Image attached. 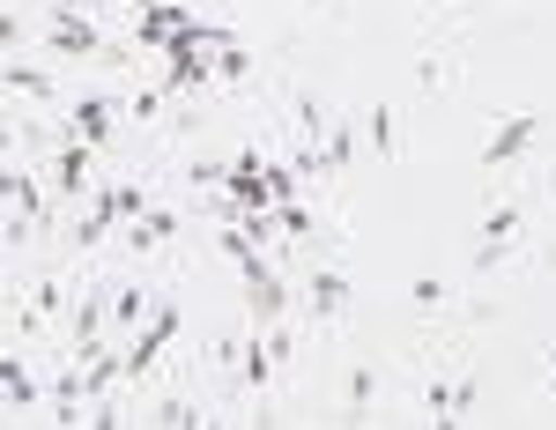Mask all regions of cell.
<instances>
[{
  "label": "cell",
  "instance_id": "6da1fadb",
  "mask_svg": "<svg viewBox=\"0 0 556 430\" xmlns=\"http://www.w3.org/2000/svg\"><path fill=\"white\" fill-rule=\"evenodd\" d=\"M534 141H542V112H505V119L490 127V141H482V172H505V164H519Z\"/></svg>",
  "mask_w": 556,
  "mask_h": 430
},
{
  "label": "cell",
  "instance_id": "7a4b0ae2",
  "mask_svg": "<svg viewBox=\"0 0 556 430\" xmlns=\"http://www.w3.org/2000/svg\"><path fill=\"white\" fill-rule=\"evenodd\" d=\"M172 334H178V304H156V319H149V327H134V342L119 349V356H127V379H134V387L156 371V356L172 349Z\"/></svg>",
  "mask_w": 556,
  "mask_h": 430
},
{
  "label": "cell",
  "instance_id": "3957f363",
  "mask_svg": "<svg viewBox=\"0 0 556 430\" xmlns=\"http://www.w3.org/2000/svg\"><path fill=\"white\" fill-rule=\"evenodd\" d=\"M519 230H527V215H519L513 201H497V208L482 215V245H475V275H490V267H497V260H513Z\"/></svg>",
  "mask_w": 556,
  "mask_h": 430
},
{
  "label": "cell",
  "instance_id": "277c9868",
  "mask_svg": "<svg viewBox=\"0 0 556 430\" xmlns=\"http://www.w3.org/2000/svg\"><path fill=\"white\" fill-rule=\"evenodd\" d=\"M45 45H52V52H67V60H104V67L119 60L112 45L97 38V23H89V15H52V30H45Z\"/></svg>",
  "mask_w": 556,
  "mask_h": 430
},
{
  "label": "cell",
  "instance_id": "5b68a950",
  "mask_svg": "<svg viewBox=\"0 0 556 430\" xmlns=\"http://www.w3.org/2000/svg\"><path fill=\"white\" fill-rule=\"evenodd\" d=\"M245 312H253V327H275V319L290 312V290H282V275H275L267 260L245 267Z\"/></svg>",
  "mask_w": 556,
  "mask_h": 430
},
{
  "label": "cell",
  "instance_id": "8992f818",
  "mask_svg": "<svg viewBox=\"0 0 556 430\" xmlns=\"http://www.w3.org/2000/svg\"><path fill=\"white\" fill-rule=\"evenodd\" d=\"M60 312H75V290H67L60 275H38V282H30V304L15 312V327H23V334H38L45 319H60Z\"/></svg>",
  "mask_w": 556,
  "mask_h": 430
},
{
  "label": "cell",
  "instance_id": "52a82bcc",
  "mask_svg": "<svg viewBox=\"0 0 556 430\" xmlns=\"http://www.w3.org/2000/svg\"><path fill=\"white\" fill-rule=\"evenodd\" d=\"M104 327H112V290H83V298H75V312H67V334H75V356H89Z\"/></svg>",
  "mask_w": 556,
  "mask_h": 430
},
{
  "label": "cell",
  "instance_id": "ba28073f",
  "mask_svg": "<svg viewBox=\"0 0 556 430\" xmlns=\"http://www.w3.org/2000/svg\"><path fill=\"white\" fill-rule=\"evenodd\" d=\"M468 408H475V379H430L424 387L430 423H468Z\"/></svg>",
  "mask_w": 556,
  "mask_h": 430
},
{
  "label": "cell",
  "instance_id": "9c48e42d",
  "mask_svg": "<svg viewBox=\"0 0 556 430\" xmlns=\"http://www.w3.org/2000/svg\"><path fill=\"white\" fill-rule=\"evenodd\" d=\"M304 304H312L319 327H334V319L349 312V275H342V267H319V275L304 282Z\"/></svg>",
  "mask_w": 556,
  "mask_h": 430
},
{
  "label": "cell",
  "instance_id": "30bf717a",
  "mask_svg": "<svg viewBox=\"0 0 556 430\" xmlns=\"http://www.w3.org/2000/svg\"><path fill=\"white\" fill-rule=\"evenodd\" d=\"M119 112H127V104H119V97H83V104H75V112H67V119H75V141H89V149H97V141H104V134L119 127Z\"/></svg>",
  "mask_w": 556,
  "mask_h": 430
},
{
  "label": "cell",
  "instance_id": "8fae6325",
  "mask_svg": "<svg viewBox=\"0 0 556 430\" xmlns=\"http://www.w3.org/2000/svg\"><path fill=\"white\" fill-rule=\"evenodd\" d=\"M119 238H127L134 253H156L164 238H178V215L172 208H141L134 223H119Z\"/></svg>",
  "mask_w": 556,
  "mask_h": 430
},
{
  "label": "cell",
  "instance_id": "7c38bea8",
  "mask_svg": "<svg viewBox=\"0 0 556 430\" xmlns=\"http://www.w3.org/2000/svg\"><path fill=\"white\" fill-rule=\"evenodd\" d=\"M52 193H60V201H83V193H89V141H67V149H60V164H52Z\"/></svg>",
  "mask_w": 556,
  "mask_h": 430
},
{
  "label": "cell",
  "instance_id": "4fadbf2b",
  "mask_svg": "<svg viewBox=\"0 0 556 430\" xmlns=\"http://www.w3.org/2000/svg\"><path fill=\"white\" fill-rule=\"evenodd\" d=\"M0 393H8V416H15V423H23V408H38V401H45L23 356H0Z\"/></svg>",
  "mask_w": 556,
  "mask_h": 430
},
{
  "label": "cell",
  "instance_id": "5bb4252c",
  "mask_svg": "<svg viewBox=\"0 0 556 430\" xmlns=\"http://www.w3.org/2000/svg\"><path fill=\"white\" fill-rule=\"evenodd\" d=\"M186 23H193V15H186L178 0H156V8H141V30H134V38H141V45H172Z\"/></svg>",
  "mask_w": 556,
  "mask_h": 430
},
{
  "label": "cell",
  "instance_id": "9a60e30c",
  "mask_svg": "<svg viewBox=\"0 0 556 430\" xmlns=\"http://www.w3.org/2000/svg\"><path fill=\"white\" fill-rule=\"evenodd\" d=\"M0 193H8V215H23V223H38L45 193H38V178L23 172V164H8V172H0Z\"/></svg>",
  "mask_w": 556,
  "mask_h": 430
},
{
  "label": "cell",
  "instance_id": "2e32d148",
  "mask_svg": "<svg viewBox=\"0 0 556 430\" xmlns=\"http://www.w3.org/2000/svg\"><path fill=\"white\" fill-rule=\"evenodd\" d=\"M141 319H156V298L141 290V282H127V290H112V327H141Z\"/></svg>",
  "mask_w": 556,
  "mask_h": 430
},
{
  "label": "cell",
  "instance_id": "e0dca14e",
  "mask_svg": "<svg viewBox=\"0 0 556 430\" xmlns=\"http://www.w3.org/2000/svg\"><path fill=\"white\" fill-rule=\"evenodd\" d=\"M112 230H119V215L112 208H97V201H89V215H75V230H67V238H75V245H104V238H112Z\"/></svg>",
  "mask_w": 556,
  "mask_h": 430
},
{
  "label": "cell",
  "instance_id": "ac0fdd59",
  "mask_svg": "<svg viewBox=\"0 0 556 430\" xmlns=\"http://www.w3.org/2000/svg\"><path fill=\"white\" fill-rule=\"evenodd\" d=\"M0 83H8V97H52V75L45 67H23V60H8Z\"/></svg>",
  "mask_w": 556,
  "mask_h": 430
},
{
  "label": "cell",
  "instance_id": "d6986e66",
  "mask_svg": "<svg viewBox=\"0 0 556 430\" xmlns=\"http://www.w3.org/2000/svg\"><path fill=\"white\" fill-rule=\"evenodd\" d=\"M298 134H304V149H319V141L334 134V119H327V104H319V97H298Z\"/></svg>",
  "mask_w": 556,
  "mask_h": 430
},
{
  "label": "cell",
  "instance_id": "ffe728a7",
  "mask_svg": "<svg viewBox=\"0 0 556 430\" xmlns=\"http://www.w3.org/2000/svg\"><path fill=\"white\" fill-rule=\"evenodd\" d=\"M364 141L379 149V164H393V156H401V149H393V112H386V104H371V112H364Z\"/></svg>",
  "mask_w": 556,
  "mask_h": 430
},
{
  "label": "cell",
  "instance_id": "44dd1931",
  "mask_svg": "<svg viewBox=\"0 0 556 430\" xmlns=\"http://www.w3.org/2000/svg\"><path fill=\"white\" fill-rule=\"evenodd\" d=\"M245 75H253V52L245 45H223L215 52V83H245Z\"/></svg>",
  "mask_w": 556,
  "mask_h": 430
},
{
  "label": "cell",
  "instance_id": "7402d4cb",
  "mask_svg": "<svg viewBox=\"0 0 556 430\" xmlns=\"http://www.w3.org/2000/svg\"><path fill=\"white\" fill-rule=\"evenodd\" d=\"M445 298H453V290H445L438 275H416V282H408V304H416V312H445Z\"/></svg>",
  "mask_w": 556,
  "mask_h": 430
},
{
  "label": "cell",
  "instance_id": "603a6c76",
  "mask_svg": "<svg viewBox=\"0 0 556 430\" xmlns=\"http://www.w3.org/2000/svg\"><path fill=\"white\" fill-rule=\"evenodd\" d=\"M371 393H379V371H371V364H356V371H349V416H364V408H371Z\"/></svg>",
  "mask_w": 556,
  "mask_h": 430
},
{
  "label": "cell",
  "instance_id": "cb8c5ba5",
  "mask_svg": "<svg viewBox=\"0 0 556 430\" xmlns=\"http://www.w3.org/2000/svg\"><path fill=\"white\" fill-rule=\"evenodd\" d=\"M349 156H356V127H334V134H327V172L342 178V172H349Z\"/></svg>",
  "mask_w": 556,
  "mask_h": 430
},
{
  "label": "cell",
  "instance_id": "d4e9b609",
  "mask_svg": "<svg viewBox=\"0 0 556 430\" xmlns=\"http://www.w3.org/2000/svg\"><path fill=\"white\" fill-rule=\"evenodd\" d=\"M149 423H164V430H186V423H201V416H193V401H156V416H149Z\"/></svg>",
  "mask_w": 556,
  "mask_h": 430
},
{
  "label": "cell",
  "instance_id": "484cf974",
  "mask_svg": "<svg viewBox=\"0 0 556 430\" xmlns=\"http://www.w3.org/2000/svg\"><path fill=\"white\" fill-rule=\"evenodd\" d=\"M193 186H201V193H223V186H230V164H208V156H201V164H193Z\"/></svg>",
  "mask_w": 556,
  "mask_h": 430
},
{
  "label": "cell",
  "instance_id": "4316f807",
  "mask_svg": "<svg viewBox=\"0 0 556 430\" xmlns=\"http://www.w3.org/2000/svg\"><path fill=\"white\" fill-rule=\"evenodd\" d=\"M275 223H282L290 238H312V215H304L298 201H275Z\"/></svg>",
  "mask_w": 556,
  "mask_h": 430
},
{
  "label": "cell",
  "instance_id": "83f0119b",
  "mask_svg": "<svg viewBox=\"0 0 556 430\" xmlns=\"http://www.w3.org/2000/svg\"><path fill=\"white\" fill-rule=\"evenodd\" d=\"M156 112H164V97H156V89H141V97L127 104V119H156Z\"/></svg>",
  "mask_w": 556,
  "mask_h": 430
},
{
  "label": "cell",
  "instance_id": "f1b7e54d",
  "mask_svg": "<svg viewBox=\"0 0 556 430\" xmlns=\"http://www.w3.org/2000/svg\"><path fill=\"white\" fill-rule=\"evenodd\" d=\"M60 15H89V8H104V0H52Z\"/></svg>",
  "mask_w": 556,
  "mask_h": 430
},
{
  "label": "cell",
  "instance_id": "f546056e",
  "mask_svg": "<svg viewBox=\"0 0 556 430\" xmlns=\"http://www.w3.org/2000/svg\"><path fill=\"white\" fill-rule=\"evenodd\" d=\"M549 371H556V349H549Z\"/></svg>",
  "mask_w": 556,
  "mask_h": 430
}]
</instances>
